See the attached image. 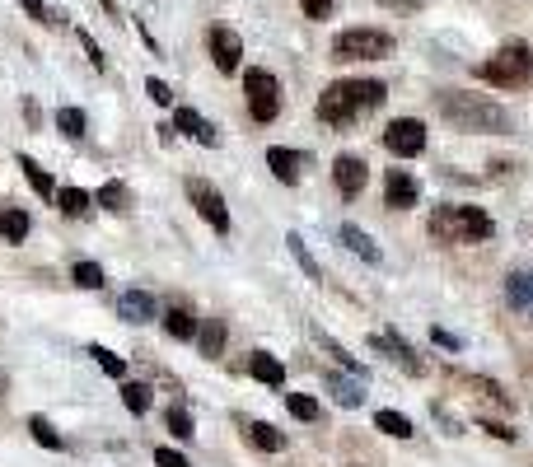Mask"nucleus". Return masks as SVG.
I'll list each match as a JSON object with an SVG mask.
<instances>
[{
  "label": "nucleus",
  "mask_w": 533,
  "mask_h": 467,
  "mask_svg": "<svg viewBox=\"0 0 533 467\" xmlns=\"http://www.w3.org/2000/svg\"><path fill=\"white\" fill-rule=\"evenodd\" d=\"M57 206L61 215H71V220H80V215L94 206V197H89L85 187H57Z\"/></svg>",
  "instance_id": "obj_25"
},
{
  "label": "nucleus",
  "mask_w": 533,
  "mask_h": 467,
  "mask_svg": "<svg viewBox=\"0 0 533 467\" xmlns=\"http://www.w3.org/2000/svg\"><path fill=\"white\" fill-rule=\"evenodd\" d=\"M145 94H150V99H155V103H164V108H169V103H173V89L164 85V80H145Z\"/></svg>",
  "instance_id": "obj_41"
},
{
  "label": "nucleus",
  "mask_w": 533,
  "mask_h": 467,
  "mask_svg": "<svg viewBox=\"0 0 533 467\" xmlns=\"http://www.w3.org/2000/svg\"><path fill=\"white\" fill-rule=\"evenodd\" d=\"M463 383H473L477 393L487 397V402H496V407H501V411H515V397L505 393L501 383H491V379H477V374H473V379H463Z\"/></svg>",
  "instance_id": "obj_30"
},
{
  "label": "nucleus",
  "mask_w": 533,
  "mask_h": 467,
  "mask_svg": "<svg viewBox=\"0 0 533 467\" xmlns=\"http://www.w3.org/2000/svg\"><path fill=\"white\" fill-rule=\"evenodd\" d=\"M286 248H290V257L300 262V271L309 276V281H318V276H323V271H318V262H314V253L304 248V239H300V234H286Z\"/></svg>",
  "instance_id": "obj_29"
},
{
  "label": "nucleus",
  "mask_w": 533,
  "mask_h": 467,
  "mask_svg": "<svg viewBox=\"0 0 533 467\" xmlns=\"http://www.w3.org/2000/svg\"><path fill=\"white\" fill-rule=\"evenodd\" d=\"M328 393L337 407H361L365 402V379H346V374H328Z\"/></svg>",
  "instance_id": "obj_18"
},
{
  "label": "nucleus",
  "mask_w": 533,
  "mask_h": 467,
  "mask_svg": "<svg viewBox=\"0 0 533 467\" xmlns=\"http://www.w3.org/2000/svg\"><path fill=\"white\" fill-rule=\"evenodd\" d=\"M417 201H421V183L407 169H393L389 183H384V206L389 211H412Z\"/></svg>",
  "instance_id": "obj_11"
},
{
  "label": "nucleus",
  "mask_w": 533,
  "mask_h": 467,
  "mask_svg": "<svg viewBox=\"0 0 533 467\" xmlns=\"http://www.w3.org/2000/svg\"><path fill=\"white\" fill-rule=\"evenodd\" d=\"M300 164H304L300 150H286V145H272V150H267V169H272L281 183H290V187L300 183Z\"/></svg>",
  "instance_id": "obj_15"
},
{
  "label": "nucleus",
  "mask_w": 533,
  "mask_h": 467,
  "mask_svg": "<svg viewBox=\"0 0 533 467\" xmlns=\"http://www.w3.org/2000/svg\"><path fill=\"white\" fill-rule=\"evenodd\" d=\"M384 150L398 159H417L421 150H426V127H421L417 117H398V122H389V131H384Z\"/></svg>",
  "instance_id": "obj_8"
},
{
  "label": "nucleus",
  "mask_w": 533,
  "mask_h": 467,
  "mask_svg": "<svg viewBox=\"0 0 533 467\" xmlns=\"http://www.w3.org/2000/svg\"><path fill=\"white\" fill-rule=\"evenodd\" d=\"M24 10H29V19H38V24H57V15H52V5H43V0H19Z\"/></svg>",
  "instance_id": "obj_38"
},
{
  "label": "nucleus",
  "mask_w": 533,
  "mask_h": 467,
  "mask_svg": "<svg viewBox=\"0 0 533 467\" xmlns=\"http://www.w3.org/2000/svg\"><path fill=\"white\" fill-rule=\"evenodd\" d=\"M248 374H253L258 383H267V388H281V383H286V365H281L276 355H267V351H253Z\"/></svg>",
  "instance_id": "obj_17"
},
{
  "label": "nucleus",
  "mask_w": 533,
  "mask_h": 467,
  "mask_svg": "<svg viewBox=\"0 0 533 467\" xmlns=\"http://www.w3.org/2000/svg\"><path fill=\"white\" fill-rule=\"evenodd\" d=\"M85 113H80V108H61L57 113V131L61 136H71V141H80V136H85Z\"/></svg>",
  "instance_id": "obj_31"
},
{
  "label": "nucleus",
  "mask_w": 533,
  "mask_h": 467,
  "mask_svg": "<svg viewBox=\"0 0 533 467\" xmlns=\"http://www.w3.org/2000/svg\"><path fill=\"white\" fill-rule=\"evenodd\" d=\"M244 99L253 122H276V113H281V80L272 71L253 66V71H244Z\"/></svg>",
  "instance_id": "obj_6"
},
{
  "label": "nucleus",
  "mask_w": 533,
  "mask_h": 467,
  "mask_svg": "<svg viewBox=\"0 0 533 467\" xmlns=\"http://www.w3.org/2000/svg\"><path fill=\"white\" fill-rule=\"evenodd\" d=\"M80 47L89 52V66H94V71H103V66H108V61H103V52H99V43H94L85 29H80Z\"/></svg>",
  "instance_id": "obj_39"
},
{
  "label": "nucleus",
  "mask_w": 533,
  "mask_h": 467,
  "mask_svg": "<svg viewBox=\"0 0 533 467\" xmlns=\"http://www.w3.org/2000/svg\"><path fill=\"white\" fill-rule=\"evenodd\" d=\"M286 407H290V416H295V421H318V402L309 393H290Z\"/></svg>",
  "instance_id": "obj_36"
},
{
  "label": "nucleus",
  "mask_w": 533,
  "mask_h": 467,
  "mask_svg": "<svg viewBox=\"0 0 533 467\" xmlns=\"http://www.w3.org/2000/svg\"><path fill=\"white\" fill-rule=\"evenodd\" d=\"M332 183H337V192H342L346 201H356V197L365 192V183H370V169H365V159L337 155V159H332Z\"/></svg>",
  "instance_id": "obj_10"
},
{
  "label": "nucleus",
  "mask_w": 533,
  "mask_h": 467,
  "mask_svg": "<svg viewBox=\"0 0 533 467\" xmlns=\"http://www.w3.org/2000/svg\"><path fill=\"white\" fill-rule=\"evenodd\" d=\"M375 430H384V435H393V439H412V435H417L403 411H375Z\"/></svg>",
  "instance_id": "obj_26"
},
{
  "label": "nucleus",
  "mask_w": 533,
  "mask_h": 467,
  "mask_svg": "<svg viewBox=\"0 0 533 467\" xmlns=\"http://www.w3.org/2000/svg\"><path fill=\"white\" fill-rule=\"evenodd\" d=\"M248 444L262 449V453H281V449H286V435H281L276 425H267V421H253V425H248Z\"/></svg>",
  "instance_id": "obj_24"
},
{
  "label": "nucleus",
  "mask_w": 533,
  "mask_h": 467,
  "mask_svg": "<svg viewBox=\"0 0 533 467\" xmlns=\"http://www.w3.org/2000/svg\"><path fill=\"white\" fill-rule=\"evenodd\" d=\"M370 346H375V351H384V355H389L393 365H403L407 374H421V369H426V365H421V360H417V351H412V346H407V341L398 337V332H379V337L370 341Z\"/></svg>",
  "instance_id": "obj_12"
},
{
  "label": "nucleus",
  "mask_w": 533,
  "mask_h": 467,
  "mask_svg": "<svg viewBox=\"0 0 533 467\" xmlns=\"http://www.w3.org/2000/svg\"><path fill=\"white\" fill-rule=\"evenodd\" d=\"M155 467H192L178 449H155Z\"/></svg>",
  "instance_id": "obj_40"
},
{
  "label": "nucleus",
  "mask_w": 533,
  "mask_h": 467,
  "mask_svg": "<svg viewBox=\"0 0 533 467\" xmlns=\"http://www.w3.org/2000/svg\"><path fill=\"white\" fill-rule=\"evenodd\" d=\"M94 206H103V211H127V183L108 178V183L94 192Z\"/></svg>",
  "instance_id": "obj_27"
},
{
  "label": "nucleus",
  "mask_w": 533,
  "mask_h": 467,
  "mask_svg": "<svg viewBox=\"0 0 533 467\" xmlns=\"http://www.w3.org/2000/svg\"><path fill=\"white\" fill-rule=\"evenodd\" d=\"M435 113L454 122L459 131H487V136H505L510 131V113L501 103L482 99V94H463V89H440L435 94Z\"/></svg>",
  "instance_id": "obj_2"
},
{
  "label": "nucleus",
  "mask_w": 533,
  "mask_h": 467,
  "mask_svg": "<svg viewBox=\"0 0 533 467\" xmlns=\"http://www.w3.org/2000/svg\"><path fill=\"white\" fill-rule=\"evenodd\" d=\"M19 169H24V178L33 183V192L43 201H57V183H52V173L38 164V159H29V155H19Z\"/></svg>",
  "instance_id": "obj_23"
},
{
  "label": "nucleus",
  "mask_w": 533,
  "mask_h": 467,
  "mask_svg": "<svg viewBox=\"0 0 533 467\" xmlns=\"http://www.w3.org/2000/svg\"><path fill=\"white\" fill-rule=\"evenodd\" d=\"M351 467H361V463H351Z\"/></svg>",
  "instance_id": "obj_45"
},
{
  "label": "nucleus",
  "mask_w": 533,
  "mask_h": 467,
  "mask_svg": "<svg viewBox=\"0 0 533 467\" xmlns=\"http://www.w3.org/2000/svg\"><path fill=\"white\" fill-rule=\"evenodd\" d=\"M332 57L337 61H384V57H393V38L384 29H342L332 38Z\"/></svg>",
  "instance_id": "obj_5"
},
{
  "label": "nucleus",
  "mask_w": 533,
  "mask_h": 467,
  "mask_svg": "<svg viewBox=\"0 0 533 467\" xmlns=\"http://www.w3.org/2000/svg\"><path fill=\"white\" fill-rule=\"evenodd\" d=\"M384 99H389V89L379 80H337V85H328L318 94V117L328 127H351L356 117L375 113Z\"/></svg>",
  "instance_id": "obj_1"
},
{
  "label": "nucleus",
  "mask_w": 533,
  "mask_h": 467,
  "mask_svg": "<svg viewBox=\"0 0 533 467\" xmlns=\"http://www.w3.org/2000/svg\"><path fill=\"white\" fill-rule=\"evenodd\" d=\"M29 430H33V439H38L43 449H52V453H61V449H66V439L57 435V425L47 421V416H29Z\"/></svg>",
  "instance_id": "obj_28"
},
{
  "label": "nucleus",
  "mask_w": 533,
  "mask_h": 467,
  "mask_svg": "<svg viewBox=\"0 0 533 467\" xmlns=\"http://www.w3.org/2000/svg\"><path fill=\"white\" fill-rule=\"evenodd\" d=\"M188 201L197 206V215H202V220L216 229V234H230V206H225V197H220L211 183H202V178H188Z\"/></svg>",
  "instance_id": "obj_7"
},
{
  "label": "nucleus",
  "mask_w": 533,
  "mask_h": 467,
  "mask_svg": "<svg viewBox=\"0 0 533 467\" xmlns=\"http://www.w3.org/2000/svg\"><path fill=\"white\" fill-rule=\"evenodd\" d=\"M122 402H127V411L145 416L150 411V383H122Z\"/></svg>",
  "instance_id": "obj_32"
},
{
  "label": "nucleus",
  "mask_w": 533,
  "mask_h": 467,
  "mask_svg": "<svg viewBox=\"0 0 533 467\" xmlns=\"http://www.w3.org/2000/svg\"><path fill=\"white\" fill-rule=\"evenodd\" d=\"M225 337H230V332H225L220 318H202V327H197V346H202L206 360H216V355L225 351Z\"/></svg>",
  "instance_id": "obj_21"
},
{
  "label": "nucleus",
  "mask_w": 533,
  "mask_h": 467,
  "mask_svg": "<svg viewBox=\"0 0 533 467\" xmlns=\"http://www.w3.org/2000/svg\"><path fill=\"white\" fill-rule=\"evenodd\" d=\"M117 313H122L127 323H150V318H159V304H155V295H145V290H127V295L117 299Z\"/></svg>",
  "instance_id": "obj_14"
},
{
  "label": "nucleus",
  "mask_w": 533,
  "mask_h": 467,
  "mask_svg": "<svg viewBox=\"0 0 533 467\" xmlns=\"http://www.w3.org/2000/svg\"><path fill=\"white\" fill-rule=\"evenodd\" d=\"M71 281L80 285V290H103V267L99 262H75Z\"/></svg>",
  "instance_id": "obj_33"
},
{
  "label": "nucleus",
  "mask_w": 533,
  "mask_h": 467,
  "mask_svg": "<svg viewBox=\"0 0 533 467\" xmlns=\"http://www.w3.org/2000/svg\"><path fill=\"white\" fill-rule=\"evenodd\" d=\"M164 425H169L173 439H192V435H197V430H192V416L183 407H169V411H164Z\"/></svg>",
  "instance_id": "obj_35"
},
{
  "label": "nucleus",
  "mask_w": 533,
  "mask_h": 467,
  "mask_svg": "<svg viewBox=\"0 0 533 467\" xmlns=\"http://www.w3.org/2000/svg\"><path fill=\"white\" fill-rule=\"evenodd\" d=\"M342 243H346V248H351L356 257H361V262H370V267H375L379 257H384V253H379V243L370 239L361 225H342Z\"/></svg>",
  "instance_id": "obj_19"
},
{
  "label": "nucleus",
  "mask_w": 533,
  "mask_h": 467,
  "mask_svg": "<svg viewBox=\"0 0 533 467\" xmlns=\"http://www.w3.org/2000/svg\"><path fill=\"white\" fill-rule=\"evenodd\" d=\"M477 80H487L496 89H524L533 80V47L529 43H505L496 57L477 66Z\"/></svg>",
  "instance_id": "obj_4"
},
{
  "label": "nucleus",
  "mask_w": 533,
  "mask_h": 467,
  "mask_svg": "<svg viewBox=\"0 0 533 467\" xmlns=\"http://www.w3.org/2000/svg\"><path fill=\"white\" fill-rule=\"evenodd\" d=\"M529 323H533V309H529Z\"/></svg>",
  "instance_id": "obj_44"
},
{
  "label": "nucleus",
  "mask_w": 533,
  "mask_h": 467,
  "mask_svg": "<svg viewBox=\"0 0 533 467\" xmlns=\"http://www.w3.org/2000/svg\"><path fill=\"white\" fill-rule=\"evenodd\" d=\"M29 229H33V220H29L24 206H5V211H0V234H5L10 243H24L29 239Z\"/></svg>",
  "instance_id": "obj_22"
},
{
  "label": "nucleus",
  "mask_w": 533,
  "mask_h": 467,
  "mask_svg": "<svg viewBox=\"0 0 533 467\" xmlns=\"http://www.w3.org/2000/svg\"><path fill=\"white\" fill-rule=\"evenodd\" d=\"M505 299H510V309H515V313L529 318V309H533V271H510V276H505Z\"/></svg>",
  "instance_id": "obj_16"
},
{
  "label": "nucleus",
  "mask_w": 533,
  "mask_h": 467,
  "mask_svg": "<svg viewBox=\"0 0 533 467\" xmlns=\"http://www.w3.org/2000/svg\"><path fill=\"white\" fill-rule=\"evenodd\" d=\"M164 327H169V337H173V341H192L202 323H197V313H192V309H183V304H173V309L164 313Z\"/></svg>",
  "instance_id": "obj_20"
},
{
  "label": "nucleus",
  "mask_w": 533,
  "mask_h": 467,
  "mask_svg": "<svg viewBox=\"0 0 533 467\" xmlns=\"http://www.w3.org/2000/svg\"><path fill=\"white\" fill-rule=\"evenodd\" d=\"M496 234L491 215L482 206H435L431 211V239L449 248H468V243H487Z\"/></svg>",
  "instance_id": "obj_3"
},
{
  "label": "nucleus",
  "mask_w": 533,
  "mask_h": 467,
  "mask_svg": "<svg viewBox=\"0 0 533 467\" xmlns=\"http://www.w3.org/2000/svg\"><path fill=\"white\" fill-rule=\"evenodd\" d=\"M431 341H435V346H445V351H459V337H454V332H440V327H435Z\"/></svg>",
  "instance_id": "obj_43"
},
{
  "label": "nucleus",
  "mask_w": 533,
  "mask_h": 467,
  "mask_svg": "<svg viewBox=\"0 0 533 467\" xmlns=\"http://www.w3.org/2000/svg\"><path fill=\"white\" fill-rule=\"evenodd\" d=\"M477 430H487V435H496V439H505V444H510V439L519 435V430H510V425H501V421H477Z\"/></svg>",
  "instance_id": "obj_42"
},
{
  "label": "nucleus",
  "mask_w": 533,
  "mask_h": 467,
  "mask_svg": "<svg viewBox=\"0 0 533 467\" xmlns=\"http://www.w3.org/2000/svg\"><path fill=\"white\" fill-rule=\"evenodd\" d=\"M206 47H211V61H216L220 75H234L239 71V61H244V43H239V33L216 24V29L206 33Z\"/></svg>",
  "instance_id": "obj_9"
},
{
  "label": "nucleus",
  "mask_w": 533,
  "mask_h": 467,
  "mask_svg": "<svg viewBox=\"0 0 533 467\" xmlns=\"http://www.w3.org/2000/svg\"><path fill=\"white\" fill-rule=\"evenodd\" d=\"M173 131H183V136H192V141H202V145H216L220 141L216 127H211L197 108H178V113H173Z\"/></svg>",
  "instance_id": "obj_13"
},
{
  "label": "nucleus",
  "mask_w": 533,
  "mask_h": 467,
  "mask_svg": "<svg viewBox=\"0 0 533 467\" xmlns=\"http://www.w3.org/2000/svg\"><path fill=\"white\" fill-rule=\"evenodd\" d=\"M300 10L309 19H328L332 10H337V0H300Z\"/></svg>",
  "instance_id": "obj_37"
},
{
  "label": "nucleus",
  "mask_w": 533,
  "mask_h": 467,
  "mask_svg": "<svg viewBox=\"0 0 533 467\" xmlns=\"http://www.w3.org/2000/svg\"><path fill=\"white\" fill-rule=\"evenodd\" d=\"M89 355L99 360L103 374H113V379H127V360H122V355H113L108 346H89Z\"/></svg>",
  "instance_id": "obj_34"
}]
</instances>
